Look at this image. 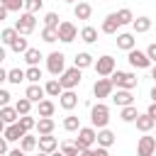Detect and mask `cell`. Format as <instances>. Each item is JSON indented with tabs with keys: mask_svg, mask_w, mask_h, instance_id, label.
<instances>
[{
	"mask_svg": "<svg viewBox=\"0 0 156 156\" xmlns=\"http://www.w3.org/2000/svg\"><path fill=\"white\" fill-rule=\"evenodd\" d=\"M110 83H112L117 90H134V88L139 85V78H136V73H127V71H112Z\"/></svg>",
	"mask_w": 156,
	"mask_h": 156,
	"instance_id": "6da1fadb",
	"label": "cell"
},
{
	"mask_svg": "<svg viewBox=\"0 0 156 156\" xmlns=\"http://www.w3.org/2000/svg\"><path fill=\"white\" fill-rule=\"evenodd\" d=\"M90 122H93V129H105L107 122H110V107L98 102L90 107Z\"/></svg>",
	"mask_w": 156,
	"mask_h": 156,
	"instance_id": "7a4b0ae2",
	"label": "cell"
},
{
	"mask_svg": "<svg viewBox=\"0 0 156 156\" xmlns=\"http://www.w3.org/2000/svg\"><path fill=\"white\" fill-rule=\"evenodd\" d=\"M34 27H37V17H34V15H29V12H22V15L15 20V32H17L20 37L32 34V32H34Z\"/></svg>",
	"mask_w": 156,
	"mask_h": 156,
	"instance_id": "3957f363",
	"label": "cell"
},
{
	"mask_svg": "<svg viewBox=\"0 0 156 156\" xmlns=\"http://www.w3.org/2000/svg\"><path fill=\"white\" fill-rule=\"evenodd\" d=\"M95 129L93 127H80L78 129V136H76V146H78V151H88V149H93V144H95Z\"/></svg>",
	"mask_w": 156,
	"mask_h": 156,
	"instance_id": "277c9868",
	"label": "cell"
},
{
	"mask_svg": "<svg viewBox=\"0 0 156 156\" xmlns=\"http://www.w3.org/2000/svg\"><path fill=\"white\" fill-rule=\"evenodd\" d=\"M46 71H49L51 76H61V73L66 71V56H63L61 51H51V54L46 56Z\"/></svg>",
	"mask_w": 156,
	"mask_h": 156,
	"instance_id": "5b68a950",
	"label": "cell"
},
{
	"mask_svg": "<svg viewBox=\"0 0 156 156\" xmlns=\"http://www.w3.org/2000/svg\"><path fill=\"white\" fill-rule=\"evenodd\" d=\"M80 78H83V76H80V68L73 66V68H66V71L58 76V83H61L63 90H73V88L80 83Z\"/></svg>",
	"mask_w": 156,
	"mask_h": 156,
	"instance_id": "8992f818",
	"label": "cell"
},
{
	"mask_svg": "<svg viewBox=\"0 0 156 156\" xmlns=\"http://www.w3.org/2000/svg\"><path fill=\"white\" fill-rule=\"evenodd\" d=\"M93 66H95V73H98L100 78H110V76H112V71H115V58L105 54V56H100Z\"/></svg>",
	"mask_w": 156,
	"mask_h": 156,
	"instance_id": "52a82bcc",
	"label": "cell"
},
{
	"mask_svg": "<svg viewBox=\"0 0 156 156\" xmlns=\"http://www.w3.org/2000/svg\"><path fill=\"white\" fill-rule=\"evenodd\" d=\"M58 41H63V44H71L76 37H78V29H76V24L73 22H68V20H63L61 24H58Z\"/></svg>",
	"mask_w": 156,
	"mask_h": 156,
	"instance_id": "ba28073f",
	"label": "cell"
},
{
	"mask_svg": "<svg viewBox=\"0 0 156 156\" xmlns=\"http://www.w3.org/2000/svg\"><path fill=\"white\" fill-rule=\"evenodd\" d=\"M112 90H115V85L110 83V78H98L95 85H93V95L95 98H110Z\"/></svg>",
	"mask_w": 156,
	"mask_h": 156,
	"instance_id": "9c48e42d",
	"label": "cell"
},
{
	"mask_svg": "<svg viewBox=\"0 0 156 156\" xmlns=\"http://www.w3.org/2000/svg\"><path fill=\"white\" fill-rule=\"evenodd\" d=\"M127 61L134 66V68H151V61L146 58V54L144 51H139V49H132L129 51V56H127Z\"/></svg>",
	"mask_w": 156,
	"mask_h": 156,
	"instance_id": "30bf717a",
	"label": "cell"
},
{
	"mask_svg": "<svg viewBox=\"0 0 156 156\" xmlns=\"http://www.w3.org/2000/svg\"><path fill=\"white\" fill-rule=\"evenodd\" d=\"M156 151V139L154 136H141L136 144V156H154Z\"/></svg>",
	"mask_w": 156,
	"mask_h": 156,
	"instance_id": "8fae6325",
	"label": "cell"
},
{
	"mask_svg": "<svg viewBox=\"0 0 156 156\" xmlns=\"http://www.w3.org/2000/svg\"><path fill=\"white\" fill-rule=\"evenodd\" d=\"M110 98H112V102H115L117 107H127V105H134V95H132V90H117V93H112Z\"/></svg>",
	"mask_w": 156,
	"mask_h": 156,
	"instance_id": "7c38bea8",
	"label": "cell"
},
{
	"mask_svg": "<svg viewBox=\"0 0 156 156\" xmlns=\"http://www.w3.org/2000/svg\"><path fill=\"white\" fill-rule=\"evenodd\" d=\"M44 95H46V93H44V88H41L39 83H29V85H27L24 98H27L29 102H41V100H44Z\"/></svg>",
	"mask_w": 156,
	"mask_h": 156,
	"instance_id": "4fadbf2b",
	"label": "cell"
},
{
	"mask_svg": "<svg viewBox=\"0 0 156 156\" xmlns=\"http://www.w3.org/2000/svg\"><path fill=\"white\" fill-rule=\"evenodd\" d=\"M58 105H61L63 110H73V107L78 105V95H76L73 90H63V93L58 95Z\"/></svg>",
	"mask_w": 156,
	"mask_h": 156,
	"instance_id": "5bb4252c",
	"label": "cell"
},
{
	"mask_svg": "<svg viewBox=\"0 0 156 156\" xmlns=\"http://www.w3.org/2000/svg\"><path fill=\"white\" fill-rule=\"evenodd\" d=\"M95 141H98V146H102V149H110L112 144H115V134L105 127V129H98V134H95Z\"/></svg>",
	"mask_w": 156,
	"mask_h": 156,
	"instance_id": "9a60e30c",
	"label": "cell"
},
{
	"mask_svg": "<svg viewBox=\"0 0 156 156\" xmlns=\"http://www.w3.org/2000/svg\"><path fill=\"white\" fill-rule=\"evenodd\" d=\"M54 127H56V124H54V119H51V117H39V119H37V124H34V129L39 132V136L51 134V132H54Z\"/></svg>",
	"mask_w": 156,
	"mask_h": 156,
	"instance_id": "2e32d148",
	"label": "cell"
},
{
	"mask_svg": "<svg viewBox=\"0 0 156 156\" xmlns=\"http://www.w3.org/2000/svg\"><path fill=\"white\" fill-rule=\"evenodd\" d=\"M39 151H44V154H54L56 151V146H58V141H56V136H51V134H46V136H39Z\"/></svg>",
	"mask_w": 156,
	"mask_h": 156,
	"instance_id": "e0dca14e",
	"label": "cell"
},
{
	"mask_svg": "<svg viewBox=\"0 0 156 156\" xmlns=\"http://www.w3.org/2000/svg\"><path fill=\"white\" fill-rule=\"evenodd\" d=\"M134 124H136V129H139V132H144V134H149V132L156 127V122H154L146 112H144V115H139V117L134 119Z\"/></svg>",
	"mask_w": 156,
	"mask_h": 156,
	"instance_id": "ac0fdd59",
	"label": "cell"
},
{
	"mask_svg": "<svg viewBox=\"0 0 156 156\" xmlns=\"http://www.w3.org/2000/svg\"><path fill=\"white\" fill-rule=\"evenodd\" d=\"M2 136H5V141H20V139L24 136V132H22V129H20V124L15 122V124H7V127H5Z\"/></svg>",
	"mask_w": 156,
	"mask_h": 156,
	"instance_id": "d6986e66",
	"label": "cell"
},
{
	"mask_svg": "<svg viewBox=\"0 0 156 156\" xmlns=\"http://www.w3.org/2000/svg\"><path fill=\"white\" fill-rule=\"evenodd\" d=\"M73 15H76V20H90V15H93L90 2H76L73 5Z\"/></svg>",
	"mask_w": 156,
	"mask_h": 156,
	"instance_id": "ffe728a7",
	"label": "cell"
},
{
	"mask_svg": "<svg viewBox=\"0 0 156 156\" xmlns=\"http://www.w3.org/2000/svg\"><path fill=\"white\" fill-rule=\"evenodd\" d=\"M134 44H136L134 34H129V32H122V34H117V46H119V49H124V51H132V49H134Z\"/></svg>",
	"mask_w": 156,
	"mask_h": 156,
	"instance_id": "44dd1931",
	"label": "cell"
},
{
	"mask_svg": "<svg viewBox=\"0 0 156 156\" xmlns=\"http://www.w3.org/2000/svg\"><path fill=\"white\" fill-rule=\"evenodd\" d=\"M0 119H2L5 124H15V122L20 119V115H17V110H15V107L5 105V107H0Z\"/></svg>",
	"mask_w": 156,
	"mask_h": 156,
	"instance_id": "7402d4cb",
	"label": "cell"
},
{
	"mask_svg": "<svg viewBox=\"0 0 156 156\" xmlns=\"http://www.w3.org/2000/svg\"><path fill=\"white\" fill-rule=\"evenodd\" d=\"M117 29H119V22H117L115 12H110V15L105 17V22H102V32H105V34H117Z\"/></svg>",
	"mask_w": 156,
	"mask_h": 156,
	"instance_id": "603a6c76",
	"label": "cell"
},
{
	"mask_svg": "<svg viewBox=\"0 0 156 156\" xmlns=\"http://www.w3.org/2000/svg\"><path fill=\"white\" fill-rule=\"evenodd\" d=\"M132 29H134L136 34H144V32L151 29V20H149V17H134V20H132Z\"/></svg>",
	"mask_w": 156,
	"mask_h": 156,
	"instance_id": "cb8c5ba5",
	"label": "cell"
},
{
	"mask_svg": "<svg viewBox=\"0 0 156 156\" xmlns=\"http://www.w3.org/2000/svg\"><path fill=\"white\" fill-rule=\"evenodd\" d=\"M93 63H95V61H93V56H90L88 51H80V54H76V58H73V66L80 68V71L88 68V66H93Z\"/></svg>",
	"mask_w": 156,
	"mask_h": 156,
	"instance_id": "d4e9b609",
	"label": "cell"
},
{
	"mask_svg": "<svg viewBox=\"0 0 156 156\" xmlns=\"http://www.w3.org/2000/svg\"><path fill=\"white\" fill-rule=\"evenodd\" d=\"M44 93H46V95H51V98H58V95L63 93V88H61L58 78H51V80H46V85H44Z\"/></svg>",
	"mask_w": 156,
	"mask_h": 156,
	"instance_id": "484cf974",
	"label": "cell"
},
{
	"mask_svg": "<svg viewBox=\"0 0 156 156\" xmlns=\"http://www.w3.org/2000/svg\"><path fill=\"white\" fill-rule=\"evenodd\" d=\"M80 39H83L85 44H95V41H98V29L90 27V24L83 27V29H80Z\"/></svg>",
	"mask_w": 156,
	"mask_h": 156,
	"instance_id": "4316f807",
	"label": "cell"
},
{
	"mask_svg": "<svg viewBox=\"0 0 156 156\" xmlns=\"http://www.w3.org/2000/svg\"><path fill=\"white\" fill-rule=\"evenodd\" d=\"M37 110H39V117H51L54 110H56V105L51 100H41V102H37Z\"/></svg>",
	"mask_w": 156,
	"mask_h": 156,
	"instance_id": "83f0119b",
	"label": "cell"
},
{
	"mask_svg": "<svg viewBox=\"0 0 156 156\" xmlns=\"http://www.w3.org/2000/svg\"><path fill=\"white\" fill-rule=\"evenodd\" d=\"M20 149H22L24 154L34 151V149H37V136H32V134H24V136L20 139Z\"/></svg>",
	"mask_w": 156,
	"mask_h": 156,
	"instance_id": "f1b7e54d",
	"label": "cell"
},
{
	"mask_svg": "<svg viewBox=\"0 0 156 156\" xmlns=\"http://www.w3.org/2000/svg\"><path fill=\"white\" fill-rule=\"evenodd\" d=\"M41 58H44V56H41L39 49H27V51H24V61H27L29 66H39Z\"/></svg>",
	"mask_w": 156,
	"mask_h": 156,
	"instance_id": "f546056e",
	"label": "cell"
},
{
	"mask_svg": "<svg viewBox=\"0 0 156 156\" xmlns=\"http://www.w3.org/2000/svg\"><path fill=\"white\" fill-rule=\"evenodd\" d=\"M115 17H117L119 27H122V24H132V20H134V15H132V10H129V7H122L119 12H115Z\"/></svg>",
	"mask_w": 156,
	"mask_h": 156,
	"instance_id": "4dcf8cb0",
	"label": "cell"
},
{
	"mask_svg": "<svg viewBox=\"0 0 156 156\" xmlns=\"http://www.w3.org/2000/svg\"><path fill=\"white\" fill-rule=\"evenodd\" d=\"M22 80H24V71H22V68H10V71H7V83L20 85Z\"/></svg>",
	"mask_w": 156,
	"mask_h": 156,
	"instance_id": "1f68e13d",
	"label": "cell"
},
{
	"mask_svg": "<svg viewBox=\"0 0 156 156\" xmlns=\"http://www.w3.org/2000/svg\"><path fill=\"white\" fill-rule=\"evenodd\" d=\"M119 117H122V122H134V119L139 117V112H136V107H134V105H127V107H122Z\"/></svg>",
	"mask_w": 156,
	"mask_h": 156,
	"instance_id": "d6a6232c",
	"label": "cell"
},
{
	"mask_svg": "<svg viewBox=\"0 0 156 156\" xmlns=\"http://www.w3.org/2000/svg\"><path fill=\"white\" fill-rule=\"evenodd\" d=\"M17 124H20V129H22L24 134H29V129H34L37 119H34V117H29V115H22V117L17 119Z\"/></svg>",
	"mask_w": 156,
	"mask_h": 156,
	"instance_id": "836d02e7",
	"label": "cell"
},
{
	"mask_svg": "<svg viewBox=\"0 0 156 156\" xmlns=\"http://www.w3.org/2000/svg\"><path fill=\"white\" fill-rule=\"evenodd\" d=\"M63 129H66V132H78V129H80V117L68 115V117L63 119Z\"/></svg>",
	"mask_w": 156,
	"mask_h": 156,
	"instance_id": "e575fe53",
	"label": "cell"
},
{
	"mask_svg": "<svg viewBox=\"0 0 156 156\" xmlns=\"http://www.w3.org/2000/svg\"><path fill=\"white\" fill-rule=\"evenodd\" d=\"M39 78H41V68H39V66H29V68L24 71V80H29V83H39Z\"/></svg>",
	"mask_w": 156,
	"mask_h": 156,
	"instance_id": "d590c367",
	"label": "cell"
},
{
	"mask_svg": "<svg viewBox=\"0 0 156 156\" xmlns=\"http://www.w3.org/2000/svg\"><path fill=\"white\" fill-rule=\"evenodd\" d=\"M15 39H17V32H15V27H7V29H2V32H0V41H2V44H7V46H10Z\"/></svg>",
	"mask_w": 156,
	"mask_h": 156,
	"instance_id": "8d00e7d4",
	"label": "cell"
},
{
	"mask_svg": "<svg viewBox=\"0 0 156 156\" xmlns=\"http://www.w3.org/2000/svg\"><path fill=\"white\" fill-rule=\"evenodd\" d=\"M10 49H12V51H15V54H24V51H27V49H29V46H27V39H24V37H20V34H17V39H15V41H12V44H10Z\"/></svg>",
	"mask_w": 156,
	"mask_h": 156,
	"instance_id": "74e56055",
	"label": "cell"
},
{
	"mask_svg": "<svg viewBox=\"0 0 156 156\" xmlns=\"http://www.w3.org/2000/svg\"><path fill=\"white\" fill-rule=\"evenodd\" d=\"M15 110H17V115L22 117V115H29V110H32V102L27 100V98H20L17 102H15Z\"/></svg>",
	"mask_w": 156,
	"mask_h": 156,
	"instance_id": "f35d334b",
	"label": "cell"
},
{
	"mask_svg": "<svg viewBox=\"0 0 156 156\" xmlns=\"http://www.w3.org/2000/svg\"><path fill=\"white\" fill-rule=\"evenodd\" d=\"M0 5H2L7 12H20V10L24 7V0H2Z\"/></svg>",
	"mask_w": 156,
	"mask_h": 156,
	"instance_id": "ab89813d",
	"label": "cell"
},
{
	"mask_svg": "<svg viewBox=\"0 0 156 156\" xmlns=\"http://www.w3.org/2000/svg\"><path fill=\"white\" fill-rule=\"evenodd\" d=\"M41 39H44L46 44H54V41H58V32L51 29V27H44V29H41Z\"/></svg>",
	"mask_w": 156,
	"mask_h": 156,
	"instance_id": "60d3db41",
	"label": "cell"
},
{
	"mask_svg": "<svg viewBox=\"0 0 156 156\" xmlns=\"http://www.w3.org/2000/svg\"><path fill=\"white\" fill-rule=\"evenodd\" d=\"M61 154H63V156H78L80 151H78V146H76L73 141H63V144H61Z\"/></svg>",
	"mask_w": 156,
	"mask_h": 156,
	"instance_id": "b9f144b4",
	"label": "cell"
},
{
	"mask_svg": "<svg viewBox=\"0 0 156 156\" xmlns=\"http://www.w3.org/2000/svg\"><path fill=\"white\" fill-rule=\"evenodd\" d=\"M41 5H44V0H24V10L29 15H37L41 10Z\"/></svg>",
	"mask_w": 156,
	"mask_h": 156,
	"instance_id": "7bdbcfd3",
	"label": "cell"
},
{
	"mask_svg": "<svg viewBox=\"0 0 156 156\" xmlns=\"http://www.w3.org/2000/svg\"><path fill=\"white\" fill-rule=\"evenodd\" d=\"M58 15L56 12H46V17H44V27H51V29H58Z\"/></svg>",
	"mask_w": 156,
	"mask_h": 156,
	"instance_id": "ee69618b",
	"label": "cell"
},
{
	"mask_svg": "<svg viewBox=\"0 0 156 156\" xmlns=\"http://www.w3.org/2000/svg\"><path fill=\"white\" fill-rule=\"evenodd\" d=\"M144 54H146V58H149V61H151V63H156V44H149V46H146V51H144Z\"/></svg>",
	"mask_w": 156,
	"mask_h": 156,
	"instance_id": "f6af8a7d",
	"label": "cell"
},
{
	"mask_svg": "<svg viewBox=\"0 0 156 156\" xmlns=\"http://www.w3.org/2000/svg\"><path fill=\"white\" fill-rule=\"evenodd\" d=\"M10 98H12V95H10L5 88H0V107H5V105L10 102Z\"/></svg>",
	"mask_w": 156,
	"mask_h": 156,
	"instance_id": "bcb514c9",
	"label": "cell"
},
{
	"mask_svg": "<svg viewBox=\"0 0 156 156\" xmlns=\"http://www.w3.org/2000/svg\"><path fill=\"white\" fill-rule=\"evenodd\" d=\"M88 154H90V156H110V151L102 149V146H98V149H88Z\"/></svg>",
	"mask_w": 156,
	"mask_h": 156,
	"instance_id": "7dc6e473",
	"label": "cell"
},
{
	"mask_svg": "<svg viewBox=\"0 0 156 156\" xmlns=\"http://www.w3.org/2000/svg\"><path fill=\"white\" fill-rule=\"evenodd\" d=\"M146 115H149V117H151V119L156 122V102H151V105H149V110H146Z\"/></svg>",
	"mask_w": 156,
	"mask_h": 156,
	"instance_id": "c3c4849f",
	"label": "cell"
},
{
	"mask_svg": "<svg viewBox=\"0 0 156 156\" xmlns=\"http://www.w3.org/2000/svg\"><path fill=\"white\" fill-rule=\"evenodd\" d=\"M0 156H7V141H5V136H0Z\"/></svg>",
	"mask_w": 156,
	"mask_h": 156,
	"instance_id": "681fc988",
	"label": "cell"
},
{
	"mask_svg": "<svg viewBox=\"0 0 156 156\" xmlns=\"http://www.w3.org/2000/svg\"><path fill=\"white\" fill-rule=\"evenodd\" d=\"M7 156H27L22 149H12V151H7Z\"/></svg>",
	"mask_w": 156,
	"mask_h": 156,
	"instance_id": "f907efd6",
	"label": "cell"
},
{
	"mask_svg": "<svg viewBox=\"0 0 156 156\" xmlns=\"http://www.w3.org/2000/svg\"><path fill=\"white\" fill-rule=\"evenodd\" d=\"M5 80H7V71L0 66V83H5Z\"/></svg>",
	"mask_w": 156,
	"mask_h": 156,
	"instance_id": "816d5d0a",
	"label": "cell"
},
{
	"mask_svg": "<svg viewBox=\"0 0 156 156\" xmlns=\"http://www.w3.org/2000/svg\"><path fill=\"white\" fill-rule=\"evenodd\" d=\"M5 17H7V10H5V7H2V5H0V22H2V20H5Z\"/></svg>",
	"mask_w": 156,
	"mask_h": 156,
	"instance_id": "f5cc1de1",
	"label": "cell"
},
{
	"mask_svg": "<svg viewBox=\"0 0 156 156\" xmlns=\"http://www.w3.org/2000/svg\"><path fill=\"white\" fill-rule=\"evenodd\" d=\"M151 102H156V83H154V88H151Z\"/></svg>",
	"mask_w": 156,
	"mask_h": 156,
	"instance_id": "db71d44e",
	"label": "cell"
},
{
	"mask_svg": "<svg viewBox=\"0 0 156 156\" xmlns=\"http://www.w3.org/2000/svg\"><path fill=\"white\" fill-rule=\"evenodd\" d=\"M2 61H5V49L0 46V63H2Z\"/></svg>",
	"mask_w": 156,
	"mask_h": 156,
	"instance_id": "11a10c76",
	"label": "cell"
},
{
	"mask_svg": "<svg viewBox=\"0 0 156 156\" xmlns=\"http://www.w3.org/2000/svg\"><path fill=\"white\" fill-rule=\"evenodd\" d=\"M5 127H7V124H5L2 119H0V136H2V132H5Z\"/></svg>",
	"mask_w": 156,
	"mask_h": 156,
	"instance_id": "9f6ffc18",
	"label": "cell"
},
{
	"mask_svg": "<svg viewBox=\"0 0 156 156\" xmlns=\"http://www.w3.org/2000/svg\"><path fill=\"white\" fill-rule=\"evenodd\" d=\"M151 78L156 80V66H151Z\"/></svg>",
	"mask_w": 156,
	"mask_h": 156,
	"instance_id": "6f0895ef",
	"label": "cell"
},
{
	"mask_svg": "<svg viewBox=\"0 0 156 156\" xmlns=\"http://www.w3.org/2000/svg\"><path fill=\"white\" fill-rule=\"evenodd\" d=\"M49 156H63V154H61V151H54V154H49Z\"/></svg>",
	"mask_w": 156,
	"mask_h": 156,
	"instance_id": "680465c9",
	"label": "cell"
},
{
	"mask_svg": "<svg viewBox=\"0 0 156 156\" xmlns=\"http://www.w3.org/2000/svg\"><path fill=\"white\" fill-rule=\"evenodd\" d=\"M78 156H90V154H88V151H80V154H78Z\"/></svg>",
	"mask_w": 156,
	"mask_h": 156,
	"instance_id": "91938a15",
	"label": "cell"
},
{
	"mask_svg": "<svg viewBox=\"0 0 156 156\" xmlns=\"http://www.w3.org/2000/svg\"><path fill=\"white\" fill-rule=\"evenodd\" d=\"M63 2H71V5H76V0H63Z\"/></svg>",
	"mask_w": 156,
	"mask_h": 156,
	"instance_id": "94428289",
	"label": "cell"
},
{
	"mask_svg": "<svg viewBox=\"0 0 156 156\" xmlns=\"http://www.w3.org/2000/svg\"><path fill=\"white\" fill-rule=\"evenodd\" d=\"M37 156H49V154H44V151H39V154H37Z\"/></svg>",
	"mask_w": 156,
	"mask_h": 156,
	"instance_id": "6125c7cd",
	"label": "cell"
},
{
	"mask_svg": "<svg viewBox=\"0 0 156 156\" xmlns=\"http://www.w3.org/2000/svg\"><path fill=\"white\" fill-rule=\"evenodd\" d=\"M0 2H2V0H0Z\"/></svg>",
	"mask_w": 156,
	"mask_h": 156,
	"instance_id": "be15d7a7",
	"label": "cell"
},
{
	"mask_svg": "<svg viewBox=\"0 0 156 156\" xmlns=\"http://www.w3.org/2000/svg\"><path fill=\"white\" fill-rule=\"evenodd\" d=\"M154 139H156V136H154Z\"/></svg>",
	"mask_w": 156,
	"mask_h": 156,
	"instance_id": "e7e4bbea",
	"label": "cell"
}]
</instances>
